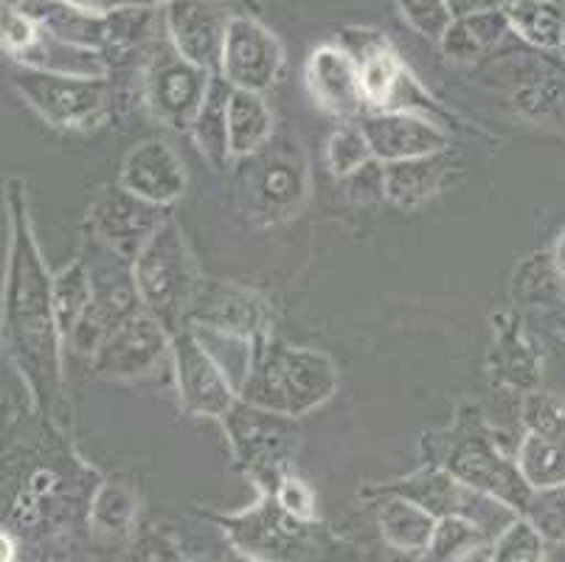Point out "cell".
Instances as JSON below:
<instances>
[{"instance_id": "36", "label": "cell", "mask_w": 565, "mask_h": 562, "mask_svg": "<svg viewBox=\"0 0 565 562\" xmlns=\"http://www.w3.org/2000/svg\"><path fill=\"white\" fill-rule=\"evenodd\" d=\"M523 518L541 532V538L565 543V484L548 489H534Z\"/></svg>"}, {"instance_id": "19", "label": "cell", "mask_w": 565, "mask_h": 562, "mask_svg": "<svg viewBox=\"0 0 565 562\" xmlns=\"http://www.w3.org/2000/svg\"><path fill=\"white\" fill-rule=\"evenodd\" d=\"M118 185L147 203L167 209L186 192V167L169 144L143 141L127 152Z\"/></svg>"}, {"instance_id": "29", "label": "cell", "mask_w": 565, "mask_h": 562, "mask_svg": "<svg viewBox=\"0 0 565 562\" xmlns=\"http://www.w3.org/2000/svg\"><path fill=\"white\" fill-rule=\"evenodd\" d=\"M487 529L467 518H441L423 551V562H461L484 545Z\"/></svg>"}, {"instance_id": "46", "label": "cell", "mask_w": 565, "mask_h": 562, "mask_svg": "<svg viewBox=\"0 0 565 562\" xmlns=\"http://www.w3.org/2000/svg\"><path fill=\"white\" fill-rule=\"evenodd\" d=\"M0 562H14V543L7 534H0Z\"/></svg>"}, {"instance_id": "3", "label": "cell", "mask_w": 565, "mask_h": 562, "mask_svg": "<svg viewBox=\"0 0 565 562\" xmlns=\"http://www.w3.org/2000/svg\"><path fill=\"white\" fill-rule=\"evenodd\" d=\"M338 391V369L318 349L290 347L279 338L256 343L239 400L270 414L299 420L321 409Z\"/></svg>"}, {"instance_id": "39", "label": "cell", "mask_w": 565, "mask_h": 562, "mask_svg": "<svg viewBox=\"0 0 565 562\" xmlns=\"http://www.w3.org/2000/svg\"><path fill=\"white\" fill-rule=\"evenodd\" d=\"M515 99L532 118L565 121V85L559 82H529L523 91H515Z\"/></svg>"}, {"instance_id": "37", "label": "cell", "mask_w": 565, "mask_h": 562, "mask_svg": "<svg viewBox=\"0 0 565 562\" xmlns=\"http://www.w3.org/2000/svg\"><path fill=\"white\" fill-rule=\"evenodd\" d=\"M521 422L526 433H565V400L552 391L523 394Z\"/></svg>"}, {"instance_id": "22", "label": "cell", "mask_w": 565, "mask_h": 562, "mask_svg": "<svg viewBox=\"0 0 565 562\" xmlns=\"http://www.w3.org/2000/svg\"><path fill=\"white\" fill-rule=\"evenodd\" d=\"M448 149L436 155H425V158L383 163L385 200H392L399 209H416V205L428 203L430 198H436L448 185Z\"/></svg>"}, {"instance_id": "21", "label": "cell", "mask_w": 565, "mask_h": 562, "mask_svg": "<svg viewBox=\"0 0 565 562\" xmlns=\"http://www.w3.org/2000/svg\"><path fill=\"white\" fill-rule=\"evenodd\" d=\"M305 79L316 105L321 110L332 113V116H354L366 105L361 91V74H358V60L343 45H318L310 60H307Z\"/></svg>"}, {"instance_id": "38", "label": "cell", "mask_w": 565, "mask_h": 562, "mask_svg": "<svg viewBox=\"0 0 565 562\" xmlns=\"http://www.w3.org/2000/svg\"><path fill=\"white\" fill-rule=\"evenodd\" d=\"M397 9L416 34H423L434 43H439L441 34L448 31L450 20H454L448 7H445V0H397Z\"/></svg>"}, {"instance_id": "35", "label": "cell", "mask_w": 565, "mask_h": 562, "mask_svg": "<svg viewBox=\"0 0 565 562\" xmlns=\"http://www.w3.org/2000/svg\"><path fill=\"white\" fill-rule=\"evenodd\" d=\"M369 161H374V158L361 127H352V124L338 127L327 141V167L338 180L349 178L352 172L366 167Z\"/></svg>"}, {"instance_id": "8", "label": "cell", "mask_w": 565, "mask_h": 562, "mask_svg": "<svg viewBox=\"0 0 565 562\" xmlns=\"http://www.w3.org/2000/svg\"><path fill=\"white\" fill-rule=\"evenodd\" d=\"M220 422L228 433L236 462L259 481V487H274L299 447L301 433L296 420L236 400Z\"/></svg>"}, {"instance_id": "23", "label": "cell", "mask_w": 565, "mask_h": 562, "mask_svg": "<svg viewBox=\"0 0 565 562\" xmlns=\"http://www.w3.org/2000/svg\"><path fill=\"white\" fill-rule=\"evenodd\" d=\"M501 12L529 45L565 60V0H507Z\"/></svg>"}, {"instance_id": "34", "label": "cell", "mask_w": 565, "mask_h": 562, "mask_svg": "<svg viewBox=\"0 0 565 562\" xmlns=\"http://www.w3.org/2000/svg\"><path fill=\"white\" fill-rule=\"evenodd\" d=\"M40 40V23L20 0H0V51L23 60Z\"/></svg>"}, {"instance_id": "16", "label": "cell", "mask_w": 565, "mask_h": 562, "mask_svg": "<svg viewBox=\"0 0 565 562\" xmlns=\"http://www.w3.org/2000/svg\"><path fill=\"white\" fill-rule=\"evenodd\" d=\"M374 492L405 498V501L416 503V507L425 509V512L436 520L454 518L456 515V518H467L479 526H484L487 509L498 503L492 501V498H487V495L467 489L465 484L456 481L448 470H441V467L428 462H425V467L411 473V476L397 478V481L392 484H383V487H377Z\"/></svg>"}, {"instance_id": "40", "label": "cell", "mask_w": 565, "mask_h": 562, "mask_svg": "<svg viewBox=\"0 0 565 562\" xmlns=\"http://www.w3.org/2000/svg\"><path fill=\"white\" fill-rule=\"evenodd\" d=\"M270 489H274V498L279 501V507L290 512L292 518L316 520V495H312V489L301 478L285 473Z\"/></svg>"}, {"instance_id": "9", "label": "cell", "mask_w": 565, "mask_h": 562, "mask_svg": "<svg viewBox=\"0 0 565 562\" xmlns=\"http://www.w3.org/2000/svg\"><path fill=\"white\" fill-rule=\"evenodd\" d=\"M212 76L178 56L169 43L156 40L143 62V102L172 130H192Z\"/></svg>"}, {"instance_id": "27", "label": "cell", "mask_w": 565, "mask_h": 562, "mask_svg": "<svg viewBox=\"0 0 565 562\" xmlns=\"http://www.w3.org/2000/svg\"><path fill=\"white\" fill-rule=\"evenodd\" d=\"M515 464L532 492L565 484V433H523Z\"/></svg>"}, {"instance_id": "7", "label": "cell", "mask_w": 565, "mask_h": 562, "mask_svg": "<svg viewBox=\"0 0 565 562\" xmlns=\"http://www.w3.org/2000/svg\"><path fill=\"white\" fill-rule=\"evenodd\" d=\"M14 87L56 130H94L110 113V82L87 76L51 74L25 68L14 74Z\"/></svg>"}, {"instance_id": "33", "label": "cell", "mask_w": 565, "mask_h": 562, "mask_svg": "<svg viewBox=\"0 0 565 562\" xmlns=\"http://www.w3.org/2000/svg\"><path fill=\"white\" fill-rule=\"evenodd\" d=\"M487 562H543V538L526 518L507 523L487 551Z\"/></svg>"}, {"instance_id": "15", "label": "cell", "mask_w": 565, "mask_h": 562, "mask_svg": "<svg viewBox=\"0 0 565 562\" xmlns=\"http://www.w3.org/2000/svg\"><path fill=\"white\" fill-rule=\"evenodd\" d=\"M174 360V383L189 414L223 420L239 396L223 369L205 352L192 329H181L169 340Z\"/></svg>"}, {"instance_id": "1", "label": "cell", "mask_w": 565, "mask_h": 562, "mask_svg": "<svg viewBox=\"0 0 565 562\" xmlns=\"http://www.w3.org/2000/svg\"><path fill=\"white\" fill-rule=\"evenodd\" d=\"M14 205L12 273L7 293V332L18 352L20 369L29 374L40 396L54 394L60 383V352H56V318L51 304V278L43 271L38 247L25 216Z\"/></svg>"}, {"instance_id": "47", "label": "cell", "mask_w": 565, "mask_h": 562, "mask_svg": "<svg viewBox=\"0 0 565 562\" xmlns=\"http://www.w3.org/2000/svg\"><path fill=\"white\" fill-rule=\"evenodd\" d=\"M557 324H559V332H563V335H565V312H559Z\"/></svg>"}, {"instance_id": "17", "label": "cell", "mask_w": 565, "mask_h": 562, "mask_svg": "<svg viewBox=\"0 0 565 562\" xmlns=\"http://www.w3.org/2000/svg\"><path fill=\"white\" fill-rule=\"evenodd\" d=\"M169 335L156 318L141 309L105 335L94 354V365L105 378H141L156 371L169 349Z\"/></svg>"}, {"instance_id": "11", "label": "cell", "mask_w": 565, "mask_h": 562, "mask_svg": "<svg viewBox=\"0 0 565 562\" xmlns=\"http://www.w3.org/2000/svg\"><path fill=\"white\" fill-rule=\"evenodd\" d=\"M239 9L245 7L236 0H169L163 3L169 45L194 68L220 74L225 31Z\"/></svg>"}, {"instance_id": "28", "label": "cell", "mask_w": 565, "mask_h": 562, "mask_svg": "<svg viewBox=\"0 0 565 562\" xmlns=\"http://www.w3.org/2000/svg\"><path fill=\"white\" fill-rule=\"evenodd\" d=\"M228 96L231 85L220 74L212 76L209 82V93H205L203 105H200L198 118L192 124V132L200 144V152L214 163V167H225L231 161L228 149Z\"/></svg>"}, {"instance_id": "5", "label": "cell", "mask_w": 565, "mask_h": 562, "mask_svg": "<svg viewBox=\"0 0 565 562\" xmlns=\"http://www.w3.org/2000/svg\"><path fill=\"white\" fill-rule=\"evenodd\" d=\"M231 543L256 562H330V534L316 520H299L279 507L274 489L262 487V498L245 512L217 518Z\"/></svg>"}, {"instance_id": "6", "label": "cell", "mask_w": 565, "mask_h": 562, "mask_svg": "<svg viewBox=\"0 0 565 562\" xmlns=\"http://www.w3.org/2000/svg\"><path fill=\"white\" fill-rule=\"evenodd\" d=\"M245 198L256 225L287 223L307 198V158L292 138L267 141L248 155Z\"/></svg>"}, {"instance_id": "12", "label": "cell", "mask_w": 565, "mask_h": 562, "mask_svg": "<svg viewBox=\"0 0 565 562\" xmlns=\"http://www.w3.org/2000/svg\"><path fill=\"white\" fill-rule=\"evenodd\" d=\"M186 327L212 329L262 343L274 335V312L270 304L250 287L236 282H203L189 307Z\"/></svg>"}, {"instance_id": "41", "label": "cell", "mask_w": 565, "mask_h": 562, "mask_svg": "<svg viewBox=\"0 0 565 562\" xmlns=\"http://www.w3.org/2000/svg\"><path fill=\"white\" fill-rule=\"evenodd\" d=\"M127 562H183L181 551L174 549L172 540L158 529H147L132 540L127 551Z\"/></svg>"}, {"instance_id": "44", "label": "cell", "mask_w": 565, "mask_h": 562, "mask_svg": "<svg viewBox=\"0 0 565 562\" xmlns=\"http://www.w3.org/2000/svg\"><path fill=\"white\" fill-rule=\"evenodd\" d=\"M450 18H467V14L492 12L501 7V0H445Z\"/></svg>"}, {"instance_id": "18", "label": "cell", "mask_w": 565, "mask_h": 562, "mask_svg": "<svg viewBox=\"0 0 565 562\" xmlns=\"http://www.w3.org/2000/svg\"><path fill=\"white\" fill-rule=\"evenodd\" d=\"M366 136L372 158L377 163H397L408 158L445 152L450 147V136L430 118L414 113H374L358 124Z\"/></svg>"}, {"instance_id": "31", "label": "cell", "mask_w": 565, "mask_h": 562, "mask_svg": "<svg viewBox=\"0 0 565 562\" xmlns=\"http://www.w3.org/2000/svg\"><path fill=\"white\" fill-rule=\"evenodd\" d=\"M512 298H515V307H541V304H554L557 298H563L552 254L532 256L518 267L515 282H512Z\"/></svg>"}, {"instance_id": "10", "label": "cell", "mask_w": 565, "mask_h": 562, "mask_svg": "<svg viewBox=\"0 0 565 562\" xmlns=\"http://www.w3.org/2000/svg\"><path fill=\"white\" fill-rule=\"evenodd\" d=\"M352 56L358 60L366 105H372L377 113H414V116L441 124L445 110L423 91V85L405 68L397 51L383 38H372Z\"/></svg>"}, {"instance_id": "24", "label": "cell", "mask_w": 565, "mask_h": 562, "mask_svg": "<svg viewBox=\"0 0 565 562\" xmlns=\"http://www.w3.org/2000/svg\"><path fill=\"white\" fill-rule=\"evenodd\" d=\"M274 136V116L262 93L231 87L228 96V149L231 158H248L259 152Z\"/></svg>"}, {"instance_id": "30", "label": "cell", "mask_w": 565, "mask_h": 562, "mask_svg": "<svg viewBox=\"0 0 565 562\" xmlns=\"http://www.w3.org/2000/svg\"><path fill=\"white\" fill-rule=\"evenodd\" d=\"M87 301H90V276H87L85 259H76L51 282V304H54L60 335L68 338L71 329L76 327L79 316L85 312Z\"/></svg>"}, {"instance_id": "20", "label": "cell", "mask_w": 565, "mask_h": 562, "mask_svg": "<svg viewBox=\"0 0 565 562\" xmlns=\"http://www.w3.org/2000/svg\"><path fill=\"white\" fill-rule=\"evenodd\" d=\"M487 369H490V378L503 389L523 391V394L537 389L543 358L534 347L532 335L526 332L521 312L510 309L492 318V347Z\"/></svg>"}, {"instance_id": "43", "label": "cell", "mask_w": 565, "mask_h": 562, "mask_svg": "<svg viewBox=\"0 0 565 562\" xmlns=\"http://www.w3.org/2000/svg\"><path fill=\"white\" fill-rule=\"evenodd\" d=\"M65 3L96 9V12H113V9H158L169 3V0H65ZM236 3L250 7V0H236Z\"/></svg>"}, {"instance_id": "26", "label": "cell", "mask_w": 565, "mask_h": 562, "mask_svg": "<svg viewBox=\"0 0 565 562\" xmlns=\"http://www.w3.org/2000/svg\"><path fill=\"white\" fill-rule=\"evenodd\" d=\"M383 498L385 501L377 509V523L385 543L403 554H423L436 529V518L397 495H383Z\"/></svg>"}, {"instance_id": "14", "label": "cell", "mask_w": 565, "mask_h": 562, "mask_svg": "<svg viewBox=\"0 0 565 562\" xmlns=\"http://www.w3.org/2000/svg\"><path fill=\"white\" fill-rule=\"evenodd\" d=\"M163 205H152L136 198L121 185H107L90 203V229L96 240L125 262H132L150 236L167 223Z\"/></svg>"}, {"instance_id": "45", "label": "cell", "mask_w": 565, "mask_h": 562, "mask_svg": "<svg viewBox=\"0 0 565 562\" xmlns=\"http://www.w3.org/2000/svg\"><path fill=\"white\" fill-rule=\"evenodd\" d=\"M552 262H554V273H557L559 296H563V301H565V231H563V234H559L557 245H554Z\"/></svg>"}, {"instance_id": "32", "label": "cell", "mask_w": 565, "mask_h": 562, "mask_svg": "<svg viewBox=\"0 0 565 562\" xmlns=\"http://www.w3.org/2000/svg\"><path fill=\"white\" fill-rule=\"evenodd\" d=\"M90 520H94L96 532L125 538V534H130L132 520H136V498L125 487L107 484L96 492Z\"/></svg>"}, {"instance_id": "4", "label": "cell", "mask_w": 565, "mask_h": 562, "mask_svg": "<svg viewBox=\"0 0 565 562\" xmlns=\"http://www.w3.org/2000/svg\"><path fill=\"white\" fill-rule=\"evenodd\" d=\"M132 282L143 309L167 329L169 338L186 329L189 307L203 285V276L172 216L132 259Z\"/></svg>"}, {"instance_id": "42", "label": "cell", "mask_w": 565, "mask_h": 562, "mask_svg": "<svg viewBox=\"0 0 565 562\" xmlns=\"http://www.w3.org/2000/svg\"><path fill=\"white\" fill-rule=\"evenodd\" d=\"M347 185V194L358 203H374V200L385 198L383 189V163L369 161L366 167H361L358 172H352L349 178H343Z\"/></svg>"}, {"instance_id": "2", "label": "cell", "mask_w": 565, "mask_h": 562, "mask_svg": "<svg viewBox=\"0 0 565 562\" xmlns=\"http://www.w3.org/2000/svg\"><path fill=\"white\" fill-rule=\"evenodd\" d=\"M423 447L428 450V464L448 470L472 492L487 495L501 507L523 515L532 489L518 473L515 456L507 453L503 439L476 402H465L456 411L454 425L425 436Z\"/></svg>"}, {"instance_id": "13", "label": "cell", "mask_w": 565, "mask_h": 562, "mask_svg": "<svg viewBox=\"0 0 565 562\" xmlns=\"http://www.w3.org/2000/svg\"><path fill=\"white\" fill-rule=\"evenodd\" d=\"M281 65H285V49L279 38L265 29L254 14L239 9L225 31L220 76L231 87L262 93L279 79Z\"/></svg>"}, {"instance_id": "25", "label": "cell", "mask_w": 565, "mask_h": 562, "mask_svg": "<svg viewBox=\"0 0 565 562\" xmlns=\"http://www.w3.org/2000/svg\"><path fill=\"white\" fill-rule=\"evenodd\" d=\"M507 29H510V25H507L501 7L492 9V12L454 18L450 20L448 31L441 34L439 49L445 51L448 60L472 62L479 60V56H484L490 49H495L498 40L507 34Z\"/></svg>"}]
</instances>
